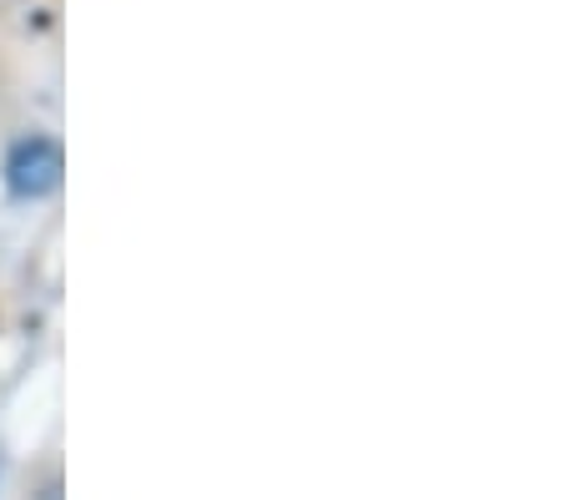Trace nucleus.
<instances>
[{
	"label": "nucleus",
	"mask_w": 565,
	"mask_h": 500,
	"mask_svg": "<svg viewBox=\"0 0 565 500\" xmlns=\"http://www.w3.org/2000/svg\"><path fill=\"white\" fill-rule=\"evenodd\" d=\"M61 172H66V157H61V142L56 137H21V142L6 152V192L15 203H41L51 192L61 188Z\"/></svg>",
	"instance_id": "1"
}]
</instances>
